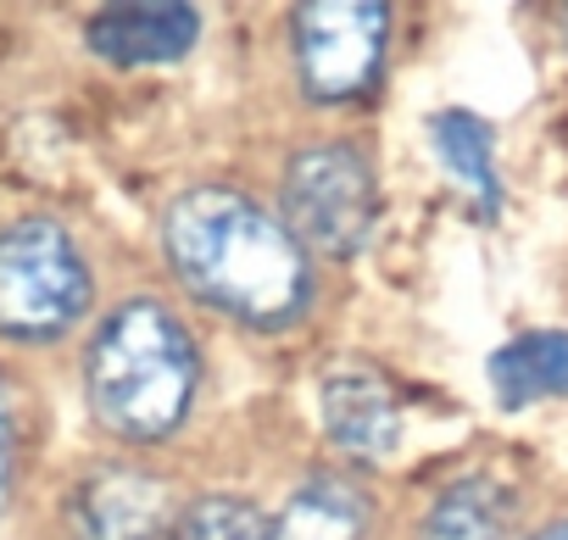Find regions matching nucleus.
Instances as JSON below:
<instances>
[{
	"label": "nucleus",
	"instance_id": "12",
	"mask_svg": "<svg viewBox=\"0 0 568 540\" xmlns=\"http://www.w3.org/2000/svg\"><path fill=\"white\" fill-rule=\"evenodd\" d=\"M513 496L496 479H457L452 490L435 496L424 518V540H507Z\"/></svg>",
	"mask_w": 568,
	"mask_h": 540
},
{
	"label": "nucleus",
	"instance_id": "2",
	"mask_svg": "<svg viewBox=\"0 0 568 540\" xmlns=\"http://www.w3.org/2000/svg\"><path fill=\"white\" fill-rule=\"evenodd\" d=\"M195 379H201V363H195L190 329L156 302L118 307L90 340V363H84L90 407L123 440L173 435L190 412Z\"/></svg>",
	"mask_w": 568,
	"mask_h": 540
},
{
	"label": "nucleus",
	"instance_id": "10",
	"mask_svg": "<svg viewBox=\"0 0 568 540\" xmlns=\"http://www.w3.org/2000/svg\"><path fill=\"white\" fill-rule=\"evenodd\" d=\"M490 390L501 407H529L546 396H568V335L535 329L507 340L490 357Z\"/></svg>",
	"mask_w": 568,
	"mask_h": 540
},
{
	"label": "nucleus",
	"instance_id": "8",
	"mask_svg": "<svg viewBox=\"0 0 568 540\" xmlns=\"http://www.w3.org/2000/svg\"><path fill=\"white\" fill-rule=\"evenodd\" d=\"M201 34V18L190 7H106L90 18L84 40L112 68H151L179 62Z\"/></svg>",
	"mask_w": 568,
	"mask_h": 540
},
{
	"label": "nucleus",
	"instance_id": "11",
	"mask_svg": "<svg viewBox=\"0 0 568 540\" xmlns=\"http://www.w3.org/2000/svg\"><path fill=\"white\" fill-rule=\"evenodd\" d=\"M429 140H435V156L446 162V173L474 195V206L485 217H496L501 212V179H496V162H490V129L474 112H440L429 123Z\"/></svg>",
	"mask_w": 568,
	"mask_h": 540
},
{
	"label": "nucleus",
	"instance_id": "9",
	"mask_svg": "<svg viewBox=\"0 0 568 540\" xmlns=\"http://www.w3.org/2000/svg\"><path fill=\"white\" fill-rule=\"evenodd\" d=\"M363 534H368V496L335 473L307 479L267 523V540H363Z\"/></svg>",
	"mask_w": 568,
	"mask_h": 540
},
{
	"label": "nucleus",
	"instance_id": "13",
	"mask_svg": "<svg viewBox=\"0 0 568 540\" xmlns=\"http://www.w3.org/2000/svg\"><path fill=\"white\" fill-rule=\"evenodd\" d=\"M168 540H267V523L240 496H206L173 523Z\"/></svg>",
	"mask_w": 568,
	"mask_h": 540
},
{
	"label": "nucleus",
	"instance_id": "6",
	"mask_svg": "<svg viewBox=\"0 0 568 540\" xmlns=\"http://www.w3.org/2000/svg\"><path fill=\"white\" fill-rule=\"evenodd\" d=\"M73 534L79 540H168L173 501L140 468H101L73 490Z\"/></svg>",
	"mask_w": 568,
	"mask_h": 540
},
{
	"label": "nucleus",
	"instance_id": "5",
	"mask_svg": "<svg viewBox=\"0 0 568 540\" xmlns=\"http://www.w3.org/2000/svg\"><path fill=\"white\" fill-rule=\"evenodd\" d=\"M390 12L379 0H313L296 12V73L313 101H357L385 62Z\"/></svg>",
	"mask_w": 568,
	"mask_h": 540
},
{
	"label": "nucleus",
	"instance_id": "1",
	"mask_svg": "<svg viewBox=\"0 0 568 540\" xmlns=\"http://www.w3.org/2000/svg\"><path fill=\"white\" fill-rule=\"evenodd\" d=\"M173 274L251 329H284L313 307V267L278 217L240 190H184L162 217Z\"/></svg>",
	"mask_w": 568,
	"mask_h": 540
},
{
	"label": "nucleus",
	"instance_id": "3",
	"mask_svg": "<svg viewBox=\"0 0 568 540\" xmlns=\"http://www.w3.org/2000/svg\"><path fill=\"white\" fill-rule=\"evenodd\" d=\"M90 307V267L73 234L51 217H29L0 234V335L57 340Z\"/></svg>",
	"mask_w": 568,
	"mask_h": 540
},
{
	"label": "nucleus",
	"instance_id": "15",
	"mask_svg": "<svg viewBox=\"0 0 568 540\" xmlns=\"http://www.w3.org/2000/svg\"><path fill=\"white\" fill-rule=\"evenodd\" d=\"M529 540H568V523H551V529H540V534H529Z\"/></svg>",
	"mask_w": 568,
	"mask_h": 540
},
{
	"label": "nucleus",
	"instance_id": "4",
	"mask_svg": "<svg viewBox=\"0 0 568 540\" xmlns=\"http://www.w3.org/2000/svg\"><path fill=\"white\" fill-rule=\"evenodd\" d=\"M379 190L352 145H313L284 173V228L302 251L357 256L374 234Z\"/></svg>",
	"mask_w": 568,
	"mask_h": 540
},
{
	"label": "nucleus",
	"instance_id": "14",
	"mask_svg": "<svg viewBox=\"0 0 568 540\" xmlns=\"http://www.w3.org/2000/svg\"><path fill=\"white\" fill-rule=\"evenodd\" d=\"M18 479V424H12V401H7V379H0V507L12 496Z\"/></svg>",
	"mask_w": 568,
	"mask_h": 540
},
{
	"label": "nucleus",
	"instance_id": "16",
	"mask_svg": "<svg viewBox=\"0 0 568 540\" xmlns=\"http://www.w3.org/2000/svg\"><path fill=\"white\" fill-rule=\"evenodd\" d=\"M562 34H568V12H562Z\"/></svg>",
	"mask_w": 568,
	"mask_h": 540
},
{
	"label": "nucleus",
	"instance_id": "7",
	"mask_svg": "<svg viewBox=\"0 0 568 540\" xmlns=\"http://www.w3.org/2000/svg\"><path fill=\"white\" fill-rule=\"evenodd\" d=\"M324 429L346 457L385 462L402 446V407L374 368H335L324 379Z\"/></svg>",
	"mask_w": 568,
	"mask_h": 540
}]
</instances>
